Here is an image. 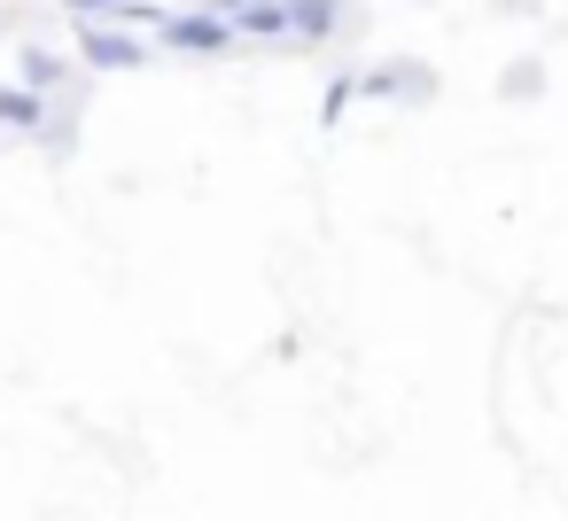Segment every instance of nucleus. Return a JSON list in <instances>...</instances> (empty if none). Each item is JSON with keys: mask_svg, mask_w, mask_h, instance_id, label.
Returning <instances> with one entry per match:
<instances>
[{"mask_svg": "<svg viewBox=\"0 0 568 521\" xmlns=\"http://www.w3.org/2000/svg\"><path fill=\"white\" fill-rule=\"evenodd\" d=\"M79 55H87V71H141L149 63V40L133 24H87L79 32Z\"/></svg>", "mask_w": 568, "mask_h": 521, "instance_id": "nucleus-3", "label": "nucleus"}, {"mask_svg": "<svg viewBox=\"0 0 568 521\" xmlns=\"http://www.w3.org/2000/svg\"><path fill=\"white\" fill-rule=\"evenodd\" d=\"M211 9H242V0H211Z\"/></svg>", "mask_w": 568, "mask_h": 521, "instance_id": "nucleus-11", "label": "nucleus"}, {"mask_svg": "<svg viewBox=\"0 0 568 521\" xmlns=\"http://www.w3.org/2000/svg\"><path fill=\"white\" fill-rule=\"evenodd\" d=\"M63 9H71L79 24H125V17H133V0H63Z\"/></svg>", "mask_w": 568, "mask_h": 521, "instance_id": "nucleus-8", "label": "nucleus"}, {"mask_svg": "<svg viewBox=\"0 0 568 521\" xmlns=\"http://www.w3.org/2000/svg\"><path fill=\"white\" fill-rule=\"evenodd\" d=\"M234 24V40H281L288 48V0H242V9H219Z\"/></svg>", "mask_w": 568, "mask_h": 521, "instance_id": "nucleus-4", "label": "nucleus"}, {"mask_svg": "<svg viewBox=\"0 0 568 521\" xmlns=\"http://www.w3.org/2000/svg\"><path fill=\"white\" fill-rule=\"evenodd\" d=\"M351 102H358V79H335V86L320 94V125H343V118H351Z\"/></svg>", "mask_w": 568, "mask_h": 521, "instance_id": "nucleus-10", "label": "nucleus"}, {"mask_svg": "<svg viewBox=\"0 0 568 521\" xmlns=\"http://www.w3.org/2000/svg\"><path fill=\"white\" fill-rule=\"evenodd\" d=\"M0 125H9V133H40L48 125V94H32L24 79H0Z\"/></svg>", "mask_w": 568, "mask_h": 521, "instance_id": "nucleus-5", "label": "nucleus"}, {"mask_svg": "<svg viewBox=\"0 0 568 521\" xmlns=\"http://www.w3.org/2000/svg\"><path fill=\"white\" fill-rule=\"evenodd\" d=\"M335 32V0H288V48H320Z\"/></svg>", "mask_w": 568, "mask_h": 521, "instance_id": "nucleus-6", "label": "nucleus"}, {"mask_svg": "<svg viewBox=\"0 0 568 521\" xmlns=\"http://www.w3.org/2000/svg\"><path fill=\"white\" fill-rule=\"evenodd\" d=\"M514 102H537V86H545V63H506V79H498Z\"/></svg>", "mask_w": 568, "mask_h": 521, "instance_id": "nucleus-9", "label": "nucleus"}, {"mask_svg": "<svg viewBox=\"0 0 568 521\" xmlns=\"http://www.w3.org/2000/svg\"><path fill=\"white\" fill-rule=\"evenodd\" d=\"M17 79H24L32 94H63V79H71V63H63L55 48H24V63H17Z\"/></svg>", "mask_w": 568, "mask_h": 521, "instance_id": "nucleus-7", "label": "nucleus"}, {"mask_svg": "<svg viewBox=\"0 0 568 521\" xmlns=\"http://www.w3.org/2000/svg\"><path fill=\"white\" fill-rule=\"evenodd\" d=\"M156 48H172V55H234V24L219 9H164Z\"/></svg>", "mask_w": 568, "mask_h": 521, "instance_id": "nucleus-1", "label": "nucleus"}, {"mask_svg": "<svg viewBox=\"0 0 568 521\" xmlns=\"http://www.w3.org/2000/svg\"><path fill=\"white\" fill-rule=\"evenodd\" d=\"M428 94H436L428 63H374V71H358V102H405V110H420Z\"/></svg>", "mask_w": 568, "mask_h": 521, "instance_id": "nucleus-2", "label": "nucleus"}]
</instances>
